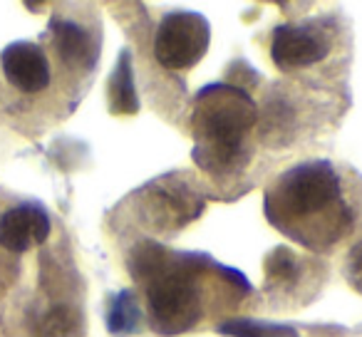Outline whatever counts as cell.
<instances>
[{
	"label": "cell",
	"instance_id": "cell-5",
	"mask_svg": "<svg viewBox=\"0 0 362 337\" xmlns=\"http://www.w3.org/2000/svg\"><path fill=\"white\" fill-rule=\"evenodd\" d=\"M327 55V42L320 32L303 25H283L273 35L271 57L281 70H296L320 62Z\"/></svg>",
	"mask_w": 362,
	"mask_h": 337
},
{
	"label": "cell",
	"instance_id": "cell-12",
	"mask_svg": "<svg viewBox=\"0 0 362 337\" xmlns=\"http://www.w3.org/2000/svg\"><path fill=\"white\" fill-rule=\"evenodd\" d=\"M218 332L228 337H298V332L288 325L251 320V317H236V320L221 322Z\"/></svg>",
	"mask_w": 362,
	"mask_h": 337
},
{
	"label": "cell",
	"instance_id": "cell-9",
	"mask_svg": "<svg viewBox=\"0 0 362 337\" xmlns=\"http://www.w3.org/2000/svg\"><path fill=\"white\" fill-rule=\"evenodd\" d=\"M52 35H55V47L60 57L72 67H85L92 60V42L85 28L70 20H57L52 23Z\"/></svg>",
	"mask_w": 362,
	"mask_h": 337
},
{
	"label": "cell",
	"instance_id": "cell-8",
	"mask_svg": "<svg viewBox=\"0 0 362 337\" xmlns=\"http://www.w3.org/2000/svg\"><path fill=\"white\" fill-rule=\"evenodd\" d=\"M149 199H151V216L159 223L161 228H171V226H184L189 223L199 211H202V201L197 196L189 194V189L184 191L181 187H171L166 182L164 189H149Z\"/></svg>",
	"mask_w": 362,
	"mask_h": 337
},
{
	"label": "cell",
	"instance_id": "cell-13",
	"mask_svg": "<svg viewBox=\"0 0 362 337\" xmlns=\"http://www.w3.org/2000/svg\"><path fill=\"white\" fill-rule=\"evenodd\" d=\"M136 322H139V305H136V297L132 290H122L119 295L112 302L110 317H107V325H110L112 335H124V332H134Z\"/></svg>",
	"mask_w": 362,
	"mask_h": 337
},
{
	"label": "cell",
	"instance_id": "cell-10",
	"mask_svg": "<svg viewBox=\"0 0 362 337\" xmlns=\"http://www.w3.org/2000/svg\"><path fill=\"white\" fill-rule=\"evenodd\" d=\"M110 107L115 114H136L139 100L134 90V75H132V55L122 52L117 67L110 77Z\"/></svg>",
	"mask_w": 362,
	"mask_h": 337
},
{
	"label": "cell",
	"instance_id": "cell-3",
	"mask_svg": "<svg viewBox=\"0 0 362 337\" xmlns=\"http://www.w3.org/2000/svg\"><path fill=\"white\" fill-rule=\"evenodd\" d=\"M253 124L256 105L243 90L221 85L202 90L194 117L197 159L206 154L204 166H228L243 149V139Z\"/></svg>",
	"mask_w": 362,
	"mask_h": 337
},
{
	"label": "cell",
	"instance_id": "cell-11",
	"mask_svg": "<svg viewBox=\"0 0 362 337\" xmlns=\"http://www.w3.org/2000/svg\"><path fill=\"white\" fill-rule=\"evenodd\" d=\"M300 280V263L291 248H276L266 258V285L276 290H291Z\"/></svg>",
	"mask_w": 362,
	"mask_h": 337
},
{
	"label": "cell",
	"instance_id": "cell-1",
	"mask_svg": "<svg viewBox=\"0 0 362 337\" xmlns=\"http://www.w3.org/2000/svg\"><path fill=\"white\" fill-rule=\"evenodd\" d=\"M268 216L273 223L283 218V226L310 223V226L330 231V238H337L350 223V211L342 203V184L337 172L327 161H308L293 166L266 199Z\"/></svg>",
	"mask_w": 362,
	"mask_h": 337
},
{
	"label": "cell",
	"instance_id": "cell-4",
	"mask_svg": "<svg viewBox=\"0 0 362 337\" xmlns=\"http://www.w3.org/2000/svg\"><path fill=\"white\" fill-rule=\"evenodd\" d=\"M211 28L202 13L176 11L161 18L154 40V55L166 70L194 67L209 50Z\"/></svg>",
	"mask_w": 362,
	"mask_h": 337
},
{
	"label": "cell",
	"instance_id": "cell-2",
	"mask_svg": "<svg viewBox=\"0 0 362 337\" xmlns=\"http://www.w3.org/2000/svg\"><path fill=\"white\" fill-rule=\"evenodd\" d=\"M202 261L204 256L169 258V253L159 246H146L134 253V276L146 283L151 317L164 335L187 330L197 322L202 300L194 273Z\"/></svg>",
	"mask_w": 362,
	"mask_h": 337
},
{
	"label": "cell",
	"instance_id": "cell-6",
	"mask_svg": "<svg viewBox=\"0 0 362 337\" xmlns=\"http://www.w3.org/2000/svg\"><path fill=\"white\" fill-rule=\"evenodd\" d=\"M8 82L23 92H40L50 85V62L33 42H13L0 55Z\"/></svg>",
	"mask_w": 362,
	"mask_h": 337
},
{
	"label": "cell",
	"instance_id": "cell-14",
	"mask_svg": "<svg viewBox=\"0 0 362 337\" xmlns=\"http://www.w3.org/2000/svg\"><path fill=\"white\" fill-rule=\"evenodd\" d=\"M77 327H80V315L72 307L57 305L42 317L40 337H75Z\"/></svg>",
	"mask_w": 362,
	"mask_h": 337
},
{
	"label": "cell",
	"instance_id": "cell-15",
	"mask_svg": "<svg viewBox=\"0 0 362 337\" xmlns=\"http://www.w3.org/2000/svg\"><path fill=\"white\" fill-rule=\"evenodd\" d=\"M345 278L357 292H362V243H357L345 258Z\"/></svg>",
	"mask_w": 362,
	"mask_h": 337
},
{
	"label": "cell",
	"instance_id": "cell-7",
	"mask_svg": "<svg viewBox=\"0 0 362 337\" xmlns=\"http://www.w3.org/2000/svg\"><path fill=\"white\" fill-rule=\"evenodd\" d=\"M50 218L37 206H16L0 216V243L13 253H25L30 246L45 243Z\"/></svg>",
	"mask_w": 362,
	"mask_h": 337
}]
</instances>
